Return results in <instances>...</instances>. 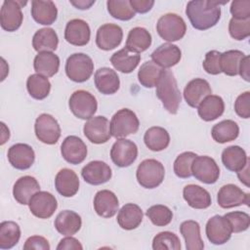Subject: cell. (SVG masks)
Segmentation results:
<instances>
[{
    "label": "cell",
    "mask_w": 250,
    "mask_h": 250,
    "mask_svg": "<svg viewBox=\"0 0 250 250\" xmlns=\"http://www.w3.org/2000/svg\"><path fill=\"white\" fill-rule=\"evenodd\" d=\"M186 14L195 29L206 30L216 25L221 18L220 3L206 0L189 1Z\"/></svg>",
    "instance_id": "cell-1"
},
{
    "label": "cell",
    "mask_w": 250,
    "mask_h": 250,
    "mask_svg": "<svg viewBox=\"0 0 250 250\" xmlns=\"http://www.w3.org/2000/svg\"><path fill=\"white\" fill-rule=\"evenodd\" d=\"M155 87L156 96L162 102L164 108L168 112L176 114L182 101V96L173 72L169 69H163Z\"/></svg>",
    "instance_id": "cell-2"
},
{
    "label": "cell",
    "mask_w": 250,
    "mask_h": 250,
    "mask_svg": "<svg viewBox=\"0 0 250 250\" xmlns=\"http://www.w3.org/2000/svg\"><path fill=\"white\" fill-rule=\"evenodd\" d=\"M165 169L163 164L156 159H145L136 172L138 183L145 188H157L164 180Z\"/></svg>",
    "instance_id": "cell-3"
},
{
    "label": "cell",
    "mask_w": 250,
    "mask_h": 250,
    "mask_svg": "<svg viewBox=\"0 0 250 250\" xmlns=\"http://www.w3.org/2000/svg\"><path fill=\"white\" fill-rule=\"evenodd\" d=\"M156 30L162 39L168 42H174L185 36L187 25L182 17L174 13H168L158 19Z\"/></svg>",
    "instance_id": "cell-4"
},
{
    "label": "cell",
    "mask_w": 250,
    "mask_h": 250,
    "mask_svg": "<svg viewBox=\"0 0 250 250\" xmlns=\"http://www.w3.org/2000/svg\"><path fill=\"white\" fill-rule=\"evenodd\" d=\"M140 121L136 113L129 108H121L111 118L110 134L115 139H123L137 133Z\"/></svg>",
    "instance_id": "cell-5"
},
{
    "label": "cell",
    "mask_w": 250,
    "mask_h": 250,
    "mask_svg": "<svg viewBox=\"0 0 250 250\" xmlns=\"http://www.w3.org/2000/svg\"><path fill=\"white\" fill-rule=\"evenodd\" d=\"M94 70V62L92 59L83 53H75L70 55L65 62V73L67 77L74 82L87 81Z\"/></svg>",
    "instance_id": "cell-6"
},
{
    "label": "cell",
    "mask_w": 250,
    "mask_h": 250,
    "mask_svg": "<svg viewBox=\"0 0 250 250\" xmlns=\"http://www.w3.org/2000/svg\"><path fill=\"white\" fill-rule=\"evenodd\" d=\"M68 106L71 112L80 119H90L94 116L98 108L96 98L88 91L77 90L71 94Z\"/></svg>",
    "instance_id": "cell-7"
},
{
    "label": "cell",
    "mask_w": 250,
    "mask_h": 250,
    "mask_svg": "<svg viewBox=\"0 0 250 250\" xmlns=\"http://www.w3.org/2000/svg\"><path fill=\"white\" fill-rule=\"evenodd\" d=\"M26 3V1L16 0H5L3 2L0 11V23L4 30L12 32L21 27L23 19L21 7Z\"/></svg>",
    "instance_id": "cell-8"
},
{
    "label": "cell",
    "mask_w": 250,
    "mask_h": 250,
    "mask_svg": "<svg viewBox=\"0 0 250 250\" xmlns=\"http://www.w3.org/2000/svg\"><path fill=\"white\" fill-rule=\"evenodd\" d=\"M37 139L47 145H55L61 137V127L57 119L48 113L40 114L34 124Z\"/></svg>",
    "instance_id": "cell-9"
},
{
    "label": "cell",
    "mask_w": 250,
    "mask_h": 250,
    "mask_svg": "<svg viewBox=\"0 0 250 250\" xmlns=\"http://www.w3.org/2000/svg\"><path fill=\"white\" fill-rule=\"evenodd\" d=\"M191 173L196 180L211 185L218 181L220 168L212 157L207 155H197L192 162Z\"/></svg>",
    "instance_id": "cell-10"
},
{
    "label": "cell",
    "mask_w": 250,
    "mask_h": 250,
    "mask_svg": "<svg viewBox=\"0 0 250 250\" xmlns=\"http://www.w3.org/2000/svg\"><path fill=\"white\" fill-rule=\"evenodd\" d=\"M138 156L137 145L127 139H118L111 146L110 157L112 162L121 168L128 167L135 162Z\"/></svg>",
    "instance_id": "cell-11"
},
{
    "label": "cell",
    "mask_w": 250,
    "mask_h": 250,
    "mask_svg": "<svg viewBox=\"0 0 250 250\" xmlns=\"http://www.w3.org/2000/svg\"><path fill=\"white\" fill-rule=\"evenodd\" d=\"M83 132L85 137L93 144H104L110 137V123L106 117L94 116L84 124Z\"/></svg>",
    "instance_id": "cell-12"
},
{
    "label": "cell",
    "mask_w": 250,
    "mask_h": 250,
    "mask_svg": "<svg viewBox=\"0 0 250 250\" xmlns=\"http://www.w3.org/2000/svg\"><path fill=\"white\" fill-rule=\"evenodd\" d=\"M205 231L208 240L216 245H222L229 241L232 233L229 222L220 215H215L208 220Z\"/></svg>",
    "instance_id": "cell-13"
},
{
    "label": "cell",
    "mask_w": 250,
    "mask_h": 250,
    "mask_svg": "<svg viewBox=\"0 0 250 250\" xmlns=\"http://www.w3.org/2000/svg\"><path fill=\"white\" fill-rule=\"evenodd\" d=\"M30 212L39 219H48L56 211L58 202L56 197L48 191H37L30 199L29 203Z\"/></svg>",
    "instance_id": "cell-14"
},
{
    "label": "cell",
    "mask_w": 250,
    "mask_h": 250,
    "mask_svg": "<svg viewBox=\"0 0 250 250\" xmlns=\"http://www.w3.org/2000/svg\"><path fill=\"white\" fill-rule=\"evenodd\" d=\"M217 201L220 207L229 209L242 204L249 206V193L244 192L241 188L233 184L223 186L218 191Z\"/></svg>",
    "instance_id": "cell-15"
},
{
    "label": "cell",
    "mask_w": 250,
    "mask_h": 250,
    "mask_svg": "<svg viewBox=\"0 0 250 250\" xmlns=\"http://www.w3.org/2000/svg\"><path fill=\"white\" fill-rule=\"evenodd\" d=\"M122 38L123 31L119 25L104 23L97 30L96 44L101 50L110 51L120 45Z\"/></svg>",
    "instance_id": "cell-16"
},
{
    "label": "cell",
    "mask_w": 250,
    "mask_h": 250,
    "mask_svg": "<svg viewBox=\"0 0 250 250\" xmlns=\"http://www.w3.org/2000/svg\"><path fill=\"white\" fill-rule=\"evenodd\" d=\"M61 153L65 161L76 165L82 163L87 156V146L76 136L66 137L61 146Z\"/></svg>",
    "instance_id": "cell-17"
},
{
    "label": "cell",
    "mask_w": 250,
    "mask_h": 250,
    "mask_svg": "<svg viewBox=\"0 0 250 250\" xmlns=\"http://www.w3.org/2000/svg\"><path fill=\"white\" fill-rule=\"evenodd\" d=\"M8 160L18 170H26L34 163L35 153L27 144H16L8 149Z\"/></svg>",
    "instance_id": "cell-18"
},
{
    "label": "cell",
    "mask_w": 250,
    "mask_h": 250,
    "mask_svg": "<svg viewBox=\"0 0 250 250\" xmlns=\"http://www.w3.org/2000/svg\"><path fill=\"white\" fill-rule=\"evenodd\" d=\"M81 175L86 183L93 186H99L108 182L112 173L110 167L105 162L94 160L82 168Z\"/></svg>",
    "instance_id": "cell-19"
},
{
    "label": "cell",
    "mask_w": 250,
    "mask_h": 250,
    "mask_svg": "<svg viewBox=\"0 0 250 250\" xmlns=\"http://www.w3.org/2000/svg\"><path fill=\"white\" fill-rule=\"evenodd\" d=\"M91 30L89 24L81 19L70 20L64 29V39L74 46H85L89 43Z\"/></svg>",
    "instance_id": "cell-20"
},
{
    "label": "cell",
    "mask_w": 250,
    "mask_h": 250,
    "mask_svg": "<svg viewBox=\"0 0 250 250\" xmlns=\"http://www.w3.org/2000/svg\"><path fill=\"white\" fill-rule=\"evenodd\" d=\"M211 94L212 89L210 84L202 78L190 80L184 89V98L187 104L191 107H197L199 104Z\"/></svg>",
    "instance_id": "cell-21"
},
{
    "label": "cell",
    "mask_w": 250,
    "mask_h": 250,
    "mask_svg": "<svg viewBox=\"0 0 250 250\" xmlns=\"http://www.w3.org/2000/svg\"><path fill=\"white\" fill-rule=\"evenodd\" d=\"M119 207L117 196L108 189L99 190L94 197V209L96 213L103 218L113 217Z\"/></svg>",
    "instance_id": "cell-22"
},
{
    "label": "cell",
    "mask_w": 250,
    "mask_h": 250,
    "mask_svg": "<svg viewBox=\"0 0 250 250\" xmlns=\"http://www.w3.org/2000/svg\"><path fill=\"white\" fill-rule=\"evenodd\" d=\"M152 62L162 68H169L176 65L181 58L182 52L177 45L163 43L158 46L150 55Z\"/></svg>",
    "instance_id": "cell-23"
},
{
    "label": "cell",
    "mask_w": 250,
    "mask_h": 250,
    "mask_svg": "<svg viewBox=\"0 0 250 250\" xmlns=\"http://www.w3.org/2000/svg\"><path fill=\"white\" fill-rule=\"evenodd\" d=\"M40 190L38 181L32 176H23L18 179L13 188V195L20 204L26 205L31 197Z\"/></svg>",
    "instance_id": "cell-24"
},
{
    "label": "cell",
    "mask_w": 250,
    "mask_h": 250,
    "mask_svg": "<svg viewBox=\"0 0 250 250\" xmlns=\"http://www.w3.org/2000/svg\"><path fill=\"white\" fill-rule=\"evenodd\" d=\"M55 187L61 195L64 197H71L75 195L79 189L78 176L73 170L63 168L56 175Z\"/></svg>",
    "instance_id": "cell-25"
},
{
    "label": "cell",
    "mask_w": 250,
    "mask_h": 250,
    "mask_svg": "<svg viewBox=\"0 0 250 250\" xmlns=\"http://www.w3.org/2000/svg\"><path fill=\"white\" fill-rule=\"evenodd\" d=\"M94 81L97 89L104 95H112L116 93L120 86V80L117 73L109 67H101L95 72Z\"/></svg>",
    "instance_id": "cell-26"
},
{
    "label": "cell",
    "mask_w": 250,
    "mask_h": 250,
    "mask_svg": "<svg viewBox=\"0 0 250 250\" xmlns=\"http://www.w3.org/2000/svg\"><path fill=\"white\" fill-rule=\"evenodd\" d=\"M31 16L39 24L50 25L58 18V10L53 1L33 0L31 2Z\"/></svg>",
    "instance_id": "cell-27"
},
{
    "label": "cell",
    "mask_w": 250,
    "mask_h": 250,
    "mask_svg": "<svg viewBox=\"0 0 250 250\" xmlns=\"http://www.w3.org/2000/svg\"><path fill=\"white\" fill-rule=\"evenodd\" d=\"M55 228L62 235L68 236L75 234L81 228V217L74 211L63 210L55 219Z\"/></svg>",
    "instance_id": "cell-28"
},
{
    "label": "cell",
    "mask_w": 250,
    "mask_h": 250,
    "mask_svg": "<svg viewBox=\"0 0 250 250\" xmlns=\"http://www.w3.org/2000/svg\"><path fill=\"white\" fill-rule=\"evenodd\" d=\"M143 216V211L139 205L127 203L118 211L117 223L123 229L131 230L137 229L141 225Z\"/></svg>",
    "instance_id": "cell-29"
},
{
    "label": "cell",
    "mask_w": 250,
    "mask_h": 250,
    "mask_svg": "<svg viewBox=\"0 0 250 250\" xmlns=\"http://www.w3.org/2000/svg\"><path fill=\"white\" fill-rule=\"evenodd\" d=\"M199 117L204 121H213L220 117L225 111L223 99L216 95L207 96L197 106Z\"/></svg>",
    "instance_id": "cell-30"
},
{
    "label": "cell",
    "mask_w": 250,
    "mask_h": 250,
    "mask_svg": "<svg viewBox=\"0 0 250 250\" xmlns=\"http://www.w3.org/2000/svg\"><path fill=\"white\" fill-rule=\"evenodd\" d=\"M183 195L187 203L194 209H206L212 201L210 193L197 185H188L183 189Z\"/></svg>",
    "instance_id": "cell-31"
},
{
    "label": "cell",
    "mask_w": 250,
    "mask_h": 250,
    "mask_svg": "<svg viewBox=\"0 0 250 250\" xmlns=\"http://www.w3.org/2000/svg\"><path fill=\"white\" fill-rule=\"evenodd\" d=\"M140 61L141 56L129 51L127 48L115 52L110 58V62L113 67L123 73H131L138 66Z\"/></svg>",
    "instance_id": "cell-32"
},
{
    "label": "cell",
    "mask_w": 250,
    "mask_h": 250,
    "mask_svg": "<svg viewBox=\"0 0 250 250\" xmlns=\"http://www.w3.org/2000/svg\"><path fill=\"white\" fill-rule=\"evenodd\" d=\"M33 67L36 73L52 77L59 70L60 59L53 52H41L34 58Z\"/></svg>",
    "instance_id": "cell-33"
},
{
    "label": "cell",
    "mask_w": 250,
    "mask_h": 250,
    "mask_svg": "<svg viewBox=\"0 0 250 250\" xmlns=\"http://www.w3.org/2000/svg\"><path fill=\"white\" fill-rule=\"evenodd\" d=\"M247 161L248 157L245 150L238 146H228L222 152V162L229 171L238 172L242 170Z\"/></svg>",
    "instance_id": "cell-34"
},
{
    "label": "cell",
    "mask_w": 250,
    "mask_h": 250,
    "mask_svg": "<svg viewBox=\"0 0 250 250\" xmlns=\"http://www.w3.org/2000/svg\"><path fill=\"white\" fill-rule=\"evenodd\" d=\"M58 44V35L51 27H44L37 30L32 38V47L38 53L56 51Z\"/></svg>",
    "instance_id": "cell-35"
},
{
    "label": "cell",
    "mask_w": 250,
    "mask_h": 250,
    "mask_svg": "<svg viewBox=\"0 0 250 250\" xmlns=\"http://www.w3.org/2000/svg\"><path fill=\"white\" fill-rule=\"evenodd\" d=\"M180 231L185 238L188 250H202L204 248L200 235V226L197 222L192 220L183 222L180 226Z\"/></svg>",
    "instance_id": "cell-36"
},
{
    "label": "cell",
    "mask_w": 250,
    "mask_h": 250,
    "mask_svg": "<svg viewBox=\"0 0 250 250\" xmlns=\"http://www.w3.org/2000/svg\"><path fill=\"white\" fill-rule=\"evenodd\" d=\"M151 45V35L145 27L132 28L127 36L126 46L129 51L140 54L148 49Z\"/></svg>",
    "instance_id": "cell-37"
},
{
    "label": "cell",
    "mask_w": 250,
    "mask_h": 250,
    "mask_svg": "<svg viewBox=\"0 0 250 250\" xmlns=\"http://www.w3.org/2000/svg\"><path fill=\"white\" fill-rule=\"evenodd\" d=\"M144 142L148 149L152 151H160L169 146L170 136L164 128L153 126L146 131Z\"/></svg>",
    "instance_id": "cell-38"
},
{
    "label": "cell",
    "mask_w": 250,
    "mask_h": 250,
    "mask_svg": "<svg viewBox=\"0 0 250 250\" xmlns=\"http://www.w3.org/2000/svg\"><path fill=\"white\" fill-rule=\"evenodd\" d=\"M239 134V127L236 122L230 119L223 120L213 126L211 130L212 138L219 144L234 141Z\"/></svg>",
    "instance_id": "cell-39"
},
{
    "label": "cell",
    "mask_w": 250,
    "mask_h": 250,
    "mask_svg": "<svg viewBox=\"0 0 250 250\" xmlns=\"http://www.w3.org/2000/svg\"><path fill=\"white\" fill-rule=\"evenodd\" d=\"M28 94L35 100H44L50 93L51 83L46 76L35 73L28 76L26 80Z\"/></svg>",
    "instance_id": "cell-40"
},
{
    "label": "cell",
    "mask_w": 250,
    "mask_h": 250,
    "mask_svg": "<svg viewBox=\"0 0 250 250\" xmlns=\"http://www.w3.org/2000/svg\"><path fill=\"white\" fill-rule=\"evenodd\" d=\"M21 238V229L13 221H4L0 224V248L11 249Z\"/></svg>",
    "instance_id": "cell-41"
},
{
    "label": "cell",
    "mask_w": 250,
    "mask_h": 250,
    "mask_svg": "<svg viewBox=\"0 0 250 250\" xmlns=\"http://www.w3.org/2000/svg\"><path fill=\"white\" fill-rule=\"evenodd\" d=\"M245 54L239 50H229L221 53V71L229 76H235L238 74L239 65Z\"/></svg>",
    "instance_id": "cell-42"
},
{
    "label": "cell",
    "mask_w": 250,
    "mask_h": 250,
    "mask_svg": "<svg viewBox=\"0 0 250 250\" xmlns=\"http://www.w3.org/2000/svg\"><path fill=\"white\" fill-rule=\"evenodd\" d=\"M163 69L152 61L144 62L138 71L139 82L146 88L155 87Z\"/></svg>",
    "instance_id": "cell-43"
},
{
    "label": "cell",
    "mask_w": 250,
    "mask_h": 250,
    "mask_svg": "<svg viewBox=\"0 0 250 250\" xmlns=\"http://www.w3.org/2000/svg\"><path fill=\"white\" fill-rule=\"evenodd\" d=\"M106 6L110 16L119 21H129L136 15L130 0H108Z\"/></svg>",
    "instance_id": "cell-44"
},
{
    "label": "cell",
    "mask_w": 250,
    "mask_h": 250,
    "mask_svg": "<svg viewBox=\"0 0 250 250\" xmlns=\"http://www.w3.org/2000/svg\"><path fill=\"white\" fill-rule=\"evenodd\" d=\"M146 215L151 221L154 226L164 227L171 223L173 219V212L165 205L157 204L149 207L146 210Z\"/></svg>",
    "instance_id": "cell-45"
},
{
    "label": "cell",
    "mask_w": 250,
    "mask_h": 250,
    "mask_svg": "<svg viewBox=\"0 0 250 250\" xmlns=\"http://www.w3.org/2000/svg\"><path fill=\"white\" fill-rule=\"evenodd\" d=\"M181 247L179 237L171 231H161L152 240L153 250H181Z\"/></svg>",
    "instance_id": "cell-46"
},
{
    "label": "cell",
    "mask_w": 250,
    "mask_h": 250,
    "mask_svg": "<svg viewBox=\"0 0 250 250\" xmlns=\"http://www.w3.org/2000/svg\"><path fill=\"white\" fill-rule=\"evenodd\" d=\"M196 156V153L192 151H185L179 154L174 161L175 174L182 179H187L192 176L191 165Z\"/></svg>",
    "instance_id": "cell-47"
},
{
    "label": "cell",
    "mask_w": 250,
    "mask_h": 250,
    "mask_svg": "<svg viewBox=\"0 0 250 250\" xmlns=\"http://www.w3.org/2000/svg\"><path fill=\"white\" fill-rule=\"evenodd\" d=\"M229 32L235 40H243L250 35V19L239 20L231 18L229 23Z\"/></svg>",
    "instance_id": "cell-48"
},
{
    "label": "cell",
    "mask_w": 250,
    "mask_h": 250,
    "mask_svg": "<svg viewBox=\"0 0 250 250\" xmlns=\"http://www.w3.org/2000/svg\"><path fill=\"white\" fill-rule=\"evenodd\" d=\"M230 224L232 232H241L246 230L250 226V216L242 211L227 213L224 216Z\"/></svg>",
    "instance_id": "cell-49"
},
{
    "label": "cell",
    "mask_w": 250,
    "mask_h": 250,
    "mask_svg": "<svg viewBox=\"0 0 250 250\" xmlns=\"http://www.w3.org/2000/svg\"><path fill=\"white\" fill-rule=\"evenodd\" d=\"M221 53L216 50H212L206 53L205 60L203 61V68L204 70L212 75H217L221 73Z\"/></svg>",
    "instance_id": "cell-50"
},
{
    "label": "cell",
    "mask_w": 250,
    "mask_h": 250,
    "mask_svg": "<svg viewBox=\"0 0 250 250\" xmlns=\"http://www.w3.org/2000/svg\"><path fill=\"white\" fill-rule=\"evenodd\" d=\"M234 110L236 114L241 118L250 117V92L246 91L240 94L234 103Z\"/></svg>",
    "instance_id": "cell-51"
},
{
    "label": "cell",
    "mask_w": 250,
    "mask_h": 250,
    "mask_svg": "<svg viewBox=\"0 0 250 250\" xmlns=\"http://www.w3.org/2000/svg\"><path fill=\"white\" fill-rule=\"evenodd\" d=\"M230 14L232 18L245 20L250 19V1L249 0H234L230 5Z\"/></svg>",
    "instance_id": "cell-52"
},
{
    "label": "cell",
    "mask_w": 250,
    "mask_h": 250,
    "mask_svg": "<svg viewBox=\"0 0 250 250\" xmlns=\"http://www.w3.org/2000/svg\"><path fill=\"white\" fill-rule=\"evenodd\" d=\"M24 250H50V244L48 240L40 235H33L26 239L23 245Z\"/></svg>",
    "instance_id": "cell-53"
},
{
    "label": "cell",
    "mask_w": 250,
    "mask_h": 250,
    "mask_svg": "<svg viewBox=\"0 0 250 250\" xmlns=\"http://www.w3.org/2000/svg\"><path fill=\"white\" fill-rule=\"evenodd\" d=\"M58 250H82L83 246L78 239L68 235L62 238L57 246Z\"/></svg>",
    "instance_id": "cell-54"
},
{
    "label": "cell",
    "mask_w": 250,
    "mask_h": 250,
    "mask_svg": "<svg viewBox=\"0 0 250 250\" xmlns=\"http://www.w3.org/2000/svg\"><path fill=\"white\" fill-rule=\"evenodd\" d=\"M130 4L135 12L140 14L147 13L154 5L153 0H130Z\"/></svg>",
    "instance_id": "cell-55"
},
{
    "label": "cell",
    "mask_w": 250,
    "mask_h": 250,
    "mask_svg": "<svg viewBox=\"0 0 250 250\" xmlns=\"http://www.w3.org/2000/svg\"><path fill=\"white\" fill-rule=\"evenodd\" d=\"M249 60H250L249 56H245V57L242 59L241 62H240L239 70H238V74H239L245 81H247V82L250 81V75H249V69H250L249 63H250V62H249Z\"/></svg>",
    "instance_id": "cell-56"
},
{
    "label": "cell",
    "mask_w": 250,
    "mask_h": 250,
    "mask_svg": "<svg viewBox=\"0 0 250 250\" xmlns=\"http://www.w3.org/2000/svg\"><path fill=\"white\" fill-rule=\"evenodd\" d=\"M249 163H250V160L248 158V161H247V164L245 165V167L242 170L237 172V176H238L240 182L243 183L246 187H249V182H248L249 181V172H248L249 171Z\"/></svg>",
    "instance_id": "cell-57"
},
{
    "label": "cell",
    "mask_w": 250,
    "mask_h": 250,
    "mask_svg": "<svg viewBox=\"0 0 250 250\" xmlns=\"http://www.w3.org/2000/svg\"><path fill=\"white\" fill-rule=\"evenodd\" d=\"M95 3L94 0L88 1V0H78V1H70V4H72L75 8L80 9V10H87L89 9L93 4Z\"/></svg>",
    "instance_id": "cell-58"
}]
</instances>
